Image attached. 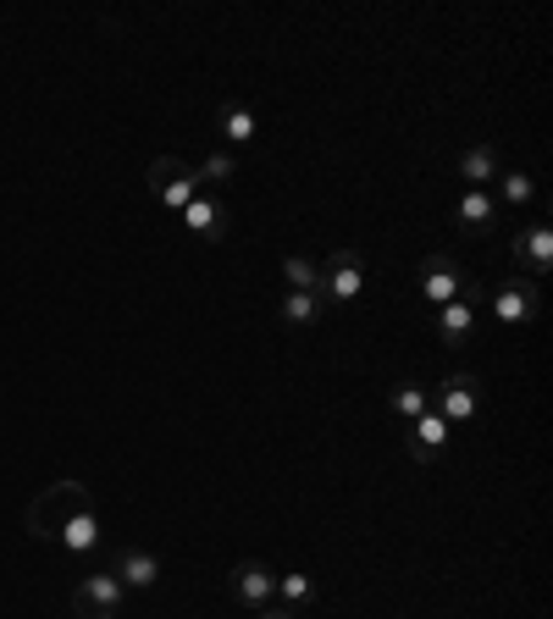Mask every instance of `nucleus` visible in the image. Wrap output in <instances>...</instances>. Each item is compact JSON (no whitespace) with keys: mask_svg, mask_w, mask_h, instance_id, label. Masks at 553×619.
Instances as JSON below:
<instances>
[{"mask_svg":"<svg viewBox=\"0 0 553 619\" xmlns=\"http://www.w3.org/2000/svg\"><path fill=\"white\" fill-rule=\"evenodd\" d=\"M84 509H95V498H89L84 481H51V487L29 503V531L45 536V542H56V531H62L73 514H84Z\"/></svg>","mask_w":553,"mask_h":619,"instance_id":"nucleus-1","label":"nucleus"},{"mask_svg":"<svg viewBox=\"0 0 553 619\" xmlns=\"http://www.w3.org/2000/svg\"><path fill=\"white\" fill-rule=\"evenodd\" d=\"M415 282H421V299L432 310H443L454 299H476L481 305V277H470L465 266H454V255H426L421 271H415Z\"/></svg>","mask_w":553,"mask_h":619,"instance_id":"nucleus-2","label":"nucleus"},{"mask_svg":"<svg viewBox=\"0 0 553 619\" xmlns=\"http://www.w3.org/2000/svg\"><path fill=\"white\" fill-rule=\"evenodd\" d=\"M481 310H492L503 327H531L536 316H542V294H536V282L525 277H503V282H492V288H481Z\"/></svg>","mask_w":553,"mask_h":619,"instance_id":"nucleus-3","label":"nucleus"},{"mask_svg":"<svg viewBox=\"0 0 553 619\" xmlns=\"http://www.w3.org/2000/svg\"><path fill=\"white\" fill-rule=\"evenodd\" d=\"M321 305L332 310V305H354L360 294H365V255L360 249H332L327 260H321Z\"/></svg>","mask_w":553,"mask_h":619,"instance_id":"nucleus-4","label":"nucleus"},{"mask_svg":"<svg viewBox=\"0 0 553 619\" xmlns=\"http://www.w3.org/2000/svg\"><path fill=\"white\" fill-rule=\"evenodd\" d=\"M145 183H150V194H156L172 216H183V205L200 194V178H194V167H189L183 156H156L150 172H145Z\"/></svg>","mask_w":553,"mask_h":619,"instance_id":"nucleus-5","label":"nucleus"},{"mask_svg":"<svg viewBox=\"0 0 553 619\" xmlns=\"http://www.w3.org/2000/svg\"><path fill=\"white\" fill-rule=\"evenodd\" d=\"M123 597H128V586L117 580V569H95V575H78L73 613L78 619H123Z\"/></svg>","mask_w":553,"mask_h":619,"instance_id":"nucleus-6","label":"nucleus"},{"mask_svg":"<svg viewBox=\"0 0 553 619\" xmlns=\"http://www.w3.org/2000/svg\"><path fill=\"white\" fill-rule=\"evenodd\" d=\"M432 409H437L448 426H470V420H476V409H481V382H476L470 371L443 376V382L432 387Z\"/></svg>","mask_w":553,"mask_h":619,"instance_id":"nucleus-7","label":"nucleus"},{"mask_svg":"<svg viewBox=\"0 0 553 619\" xmlns=\"http://www.w3.org/2000/svg\"><path fill=\"white\" fill-rule=\"evenodd\" d=\"M509 255H514V266H525V277H547L553 271V227L547 222H525L509 238Z\"/></svg>","mask_w":553,"mask_h":619,"instance_id":"nucleus-8","label":"nucleus"},{"mask_svg":"<svg viewBox=\"0 0 553 619\" xmlns=\"http://www.w3.org/2000/svg\"><path fill=\"white\" fill-rule=\"evenodd\" d=\"M498 216H503V205H498L487 189H465V194L454 200V222H459V233H470V238H492V233H498Z\"/></svg>","mask_w":553,"mask_h":619,"instance_id":"nucleus-9","label":"nucleus"},{"mask_svg":"<svg viewBox=\"0 0 553 619\" xmlns=\"http://www.w3.org/2000/svg\"><path fill=\"white\" fill-rule=\"evenodd\" d=\"M233 597H238L244 608H266V602L277 597V575H272L260 558H238V564H233Z\"/></svg>","mask_w":553,"mask_h":619,"instance_id":"nucleus-10","label":"nucleus"},{"mask_svg":"<svg viewBox=\"0 0 553 619\" xmlns=\"http://www.w3.org/2000/svg\"><path fill=\"white\" fill-rule=\"evenodd\" d=\"M448 437H454V426H448L437 409L415 415V420H410V459H415V465H432V459L448 448Z\"/></svg>","mask_w":553,"mask_h":619,"instance_id":"nucleus-11","label":"nucleus"},{"mask_svg":"<svg viewBox=\"0 0 553 619\" xmlns=\"http://www.w3.org/2000/svg\"><path fill=\"white\" fill-rule=\"evenodd\" d=\"M183 227H189L194 238H211V244H216V238H227V205H222L216 194L200 189V194L183 205Z\"/></svg>","mask_w":553,"mask_h":619,"instance_id":"nucleus-12","label":"nucleus"},{"mask_svg":"<svg viewBox=\"0 0 553 619\" xmlns=\"http://www.w3.org/2000/svg\"><path fill=\"white\" fill-rule=\"evenodd\" d=\"M476 299H454V305H443V310H432L437 316V338H443V349L448 354H459L465 343H470V332H476Z\"/></svg>","mask_w":553,"mask_h":619,"instance_id":"nucleus-13","label":"nucleus"},{"mask_svg":"<svg viewBox=\"0 0 553 619\" xmlns=\"http://www.w3.org/2000/svg\"><path fill=\"white\" fill-rule=\"evenodd\" d=\"M161 575H167V564H161V553H150V547H128V553L117 558V580H123L128 591H150Z\"/></svg>","mask_w":553,"mask_h":619,"instance_id":"nucleus-14","label":"nucleus"},{"mask_svg":"<svg viewBox=\"0 0 553 619\" xmlns=\"http://www.w3.org/2000/svg\"><path fill=\"white\" fill-rule=\"evenodd\" d=\"M56 542H62L67 553H95V547H100V514H95V509L73 514V520L56 531Z\"/></svg>","mask_w":553,"mask_h":619,"instance_id":"nucleus-15","label":"nucleus"},{"mask_svg":"<svg viewBox=\"0 0 553 619\" xmlns=\"http://www.w3.org/2000/svg\"><path fill=\"white\" fill-rule=\"evenodd\" d=\"M459 178H465V189H487V183L498 178V150H492V145L465 150V156H459Z\"/></svg>","mask_w":553,"mask_h":619,"instance_id":"nucleus-16","label":"nucleus"},{"mask_svg":"<svg viewBox=\"0 0 553 619\" xmlns=\"http://www.w3.org/2000/svg\"><path fill=\"white\" fill-rule=\"evenodd\" d=\"M216 128H222V139H227V145H255V134H260L255 106H227V111L216 117Z\"/></svg>","mask_w":553,"mask_h":619,"instance_id":"nucleus-17","label":"nucleus"},{"mask_svg":"<svg viewBox=\"0 0 553 619\" xmlns=\"http://www.w3.org/2000/svg\"><path fill=\"white\" fill-rule=\"evenodd\" d=\"M194 178H200V189L211 194V189H222V183H233V178H238V156H227V150H211L205 161H194Z\"/></svg>","mask_w":553,"mask_h":619,"instance_id":"nucleus-18","label":"nucleus"},{"mask_svg":"<svg viewBox=\"0 0 553 619\" xmlns=\"http://www.w3.org/2000/svg\"><path fill=\"white\" fill-rule=\"evenodd\" d=\"M321 310H327L321 294H294V288H288V299H283V321H288V327H316Z\"/></svg>","mask_w":553,"mask_h":619,"instance_id":"nucleus-19","label":"nucleus"},{"mask_svg":"<svg viewBox=\"0 0 553 619\" xmlns=\"http://www.w3.org/2000/svg\"><path fill=\"white\" fill-rule=\"evenodd\" d=\"M387 409H393L398 420H415V415H426V409H432V393H426V387H415V382H404V387H393V393H387Z\"/></svg>","mask_w":553,"mask_h":619,"instance_id":"nucleus-20","label":"nucleus"},{"mask_svg":"<svg viewBox=\"0 0 553 619\" xmlns=\"http://www.w3.org/2000/svg\"><path fill=\"white\" fill-rule=\"evenodd\" d=\"M283 282H288L294 294H316V288H321V266L305 260V255H288V260H283Z\"/></svg>","mask_w":553,"mask_h":619,"instance_id":"nucleus-21","label":"nucleus"},{"mask_svg":"<svg viewBox=\"0 0 553 619\" xmlns=\"http://www.w3.org/2000/svg\"><path fill=\"white\" fill-rule=\"evenodd\" d=\"M277 597L305 608V602H316V580H310V575H299V569H288V575H277Z\"/></svg>","mask_w":553,"mask_h":619,"instance_id":"nucleus-22","label":"nucleus"},{"mask_svg":"<svg viewBox=\"0 0 553 619\" xmlns=\"http://www.w3.org/2000/svg\"><path fill=\"white\" fill-rule=\"evenodd\" d=\"M498 189H503V200H509V205H525V200L536 194V183H531L525 172H498Z\"/></svg>","mask_w":553,"mask_h":619,"instance_id":"nucleus-23","label":"nucleus"},{"mask_svg":"<svg viewBox=\"0 0 553 619\" xmlns=\"http://www.w3.org/2000/svg\"><path fill=\"white\" fill-rule=\"evenodd\" d=\"M255 619H294V613H288V608H272V602H266V608H255Z\"/></svg>","mask_w":553,"mask_h":619,"instance_id":"nucleus-24","label":"nucleus"}]
</instances>
